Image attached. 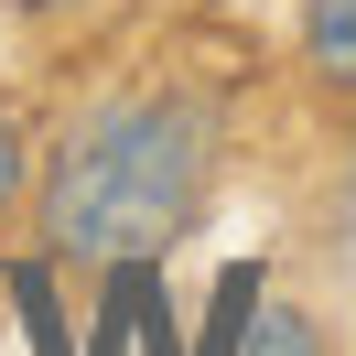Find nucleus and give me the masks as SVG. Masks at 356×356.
<instances>
[{"label":"nucleus","instance_id":"1","mask_svg":"<svg viewBox=\"0 0 356 356\" xmlns=\"http://www.w3.org/2000/svg\"><path fill=\"white\" fill-rule=\"evenodd\" d=\"M216 195V119L184 87H119L44 162V248L76 270H140Z\"/></svg>","mask_w":356,"mask_h":356},{"label":"nucleus","instance_id":"2","mask_svg":"<svg viewBox=\"0 0 356 356\" xmlns=\"http://www.w3.org/2000/svg\"><path fill=\"white\" fill-rule=\"evenodd\" d=\"M302 65L313 87L356 97V0H302Z\"/></svg>","mask_w":356,"mask_h":356},{"label":"nucleus","instance_id":"3","mask_svg":"<svg viewBox=\"0 0 356 356\" xmlns=\"http://www.w3.org/2000/svg\"><path fill=\"white\" fill-rule=\"evenodd\" d=\"M238 356H324V334H313V313H291V302H270V313H248V334H238Z\"/></svg>","mask_w":356,"mask_h":356},{"label":"nucleus","instance_id":"4","mask_svg":"<svg viewBox=\"0 0 356 356\" xmlns=\"http://www.w3.org/2000/svg\"><path fill=\"white\" fill-rule=\"evenodd\" d=\"M11 195H22V119L0 108V205H11Z\"/></svg>","mask_w":356,"mask_h":356}]
</instances>
